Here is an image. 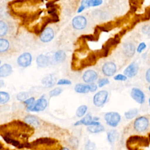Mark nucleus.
I'll return each mask as SVG.
<instances>
[{
    "instance_id": "obj_38",
    "label": "nucleus",
    "mask_w": 150,
    "mask_h": 150,
    "mask_svg": "<svg viewBox=\"0 0 150 150\" xmlns=\"http://www.w3.org/2000/svg\"><path fill=\"white\" fill-rule=\"evenodd\" d=\"M82 38L83 39H86L88 40H90V41H96V39L94 36V35H83L81 36Z\"/></svg>"
},
{
    "instance_id": "obj_13",
    "label": "nucleus",
    "mask_w": 150,
    "mask_h": 150,
    "mask_svg": "<svg viewBox=\"0 0 150 150\" xmlns=\"http://www.w3.org/2000/svg\"><path fill=\"white\" fill-rule=\"evenodd\" d=\"M123 52L127 57H132L135 52V47L132 43H125L123 45Z\"/></svg>"
},
{
    "instance_id": "obj_23",
    "label": "nucleus",
    "mask_w": 150,
    "mask_h": 150,
    "mask_svg": "<svg viewBox=\"0 0 150 150\" xmlns=\"http://www.w3.org/2000/svg\"><path fill=\"white\" fill-rule=\"evenodd\" d=\"M87 129L92 133H98L100 132H101L104 131V128L103 125H91L89 126L87 128Z\"/></svg>"
},
{
    "instance_id": "obj_24",
    "label": "nucleus",
    "mask_w": 150,
    "mask_h": 150,
    "mask_svg": "<svg viewBox=\"0 0 150 150\" xmlns=\"http://www.w3.org/2000/svg\"><path fill=\"white\" fill-rule=\"evenodd\" d=\"M87 110V106L86 105H81L76 110V116L78 117H83Z\"/></svg>"
},
{
    "instance_id": "obj_16",
    "label": "nucleus",
    "mask_w": 150,
    "mask_h": 150,
    "mask_svg": "<svg viewBox=\"0 0 150 150\" xmlns=\"http://www.w3.org/2000/svg\"><path fill=\"white\" fill-rule=\"evenodd\" d=\"M12 72V67L9 64H4L0 67V76L5 77L9 76Z\"/></svg>"
},
{
    "instance_id": "obj_33",
    "label": "nucleus",
    "mask_w": 150,
    "mask_h": 150,
    "mask_svg": "<svg viewBox=\"0 0 150 150\" xmlns=\"http://www.w3.org/2000/svg\"><path fill=\"white\" fill-rule=\"evenodd\" d=\"M110 83V81L108 80V79L106 78H103V79H100L98 80L97 81V84H98V86L99 87H102L103 86H104L106 84H108Z\"/></svg>"
},
{
    "instance_id": "obj_32",
    "label": "nucleus",
    "mask_w": 150,
    "mask_h": 150,
    "mask_svg": "<svg viewBox=\"0 0 150 150\" xmlns=\"http://www.w3.org/2000/svg\"><path fill=\"white\" fill-rule=\"evenodd\" d=\"M103 3V1L101 0H88L87 5L88 7L91 6H97L100 5Z\"/></svg>"
},
{
    "instance_id": "obj_36",
    "label": "nucleus",
    "mask_w": 150,
    "mask_h": 150,
    "mask_svg": "<svg viewBox=\"0 0 150 150\" xmlns=\"http://www.w3.org/2000/svg\"><path fill=\"white\" fill-rule=\"evenodd\" d=\"M127 77L126 76L121 74H118L116 76H114V79L115 80H117V81H125L127 80Z\"/></svg>"
},
{
    "instance_id": "obj_8",
    "label": "nucleus",
    "mask_w": 150,
    "mask_h": 150,
    "mask_svg": "<svg viewBox=\"0 0 150 150\" xmlns=\"http://www.w3.org/2000/svg\"><path fill=\"white\" fill-rule=\"evenodd\" d=\"M131 97L138 103L142 104L145 101L144 93L139 88H133L131 91Z\"/></svg>"
},
{
    "instance_id": "obj_10",
    "label": "nucleus",
    "mask_w": 150,
    "mask_h": 150,
    "mask_svg": "<svg viewBox=\"0 0 150 150\" xmlns=\"http://www.w3.org/2000/svg\"><path fill=\"white\" fill-rule=\"evenodd\" d=\"M47 105V101L43 97L39 98L35 103L31 110V111L39 112L41 111H43Z\"/></svg>"
},
{
    "instance_id": "obj_44",
    "label": "nucleus",
    "mask_w": 150,
    "mask_h": 150,
    "mask_svg": "<svg viewBox=\"0 0 150 150\" xmlns=\"http://www.w3.org/2000/svg\"><path fill=\"white\" fill-rule=\"evenodd\" d=\"M0 82H1V87H2V86H3V83H3V81H2V80H1V81H0Z\"/></svg>"
},
{
    "instance_id": "obj_20",
    "label": "nucleus",
    "mask_w": 150,
    "mask_h": 150,
    "mask_svg": "<svg viewBox=\"0 0 150 150\" xmlns=\"http://www.w3.org/2000/svg\"><path fill=\"white\" fill-rule=\"evenodd\" d=\"M66 57V54L65 52L62 50H57V52H55L54 54V59L57 63L63 62L65 60Z\"/></svg>"
},
{
    "instance_id": "obj_6",
    "label": "nucleus",
    "mask_w": 150,
    "mask_h": 150,
    "mask_svg": "<svg viewBox=\"0 0 150 150\" xmlns=\"http://www.w3.org/2000/svg\"><path fill=\"white\" fill-rule=\"evenodd\" d=\"M117 70V67L112 62H108L105 63L102 67V71L106 76H111L114 75Z\"/></svg>"
},
{
    "instance_id": "obj_30",
    "label": "nucleus",
    "mask_w": 150,
    "mask_h": 150,
    "mask_svg": "<svg viewBox=\"0 0 150 150\" xmlns=\"http://www.w3.org/2000/svg\"><path fill=\"white\" fill-rule=\"evenodd\" d=\"M28 97H29V93L26 91L20 92L16 95V98L18 100L22 101H25V100L28 99Z\"/></svg>"
},
{
    "instance_id": "obj_12",
    "label": "nucleus",
    "mask_w": 150,
    "mask_h": 150,
    "mask_svg": "<svg viewBox=\"0 0 150 150\" xmlns=\"http://www.w3.org/2000/svg\"><path fill=\"white\" fill-rule=\"evenodd\" d=\"M80 124H84V125H90V126L100 125V122L92 120V117H91L90 114H87L81 120H80V121H77L74 124V125H80Z\"/></svg>"
},
{
    "instance_id": "obj_39",
    "label": "nucleus",
    "mask_w": 150,
    "mask_h": 150,
    "mask_svg": "<svg viewBox=\"0 0 150 150\" xmlns=\"http://www.w3.org/2000/svg\"><path fill=\"white\" fill-rule=\"evenodd\" d=\"M145 47H146V45H145V43H144V42H142V43H141L138 45L137 50V52H138V53H141L143 50H144V49H145Z\"/></svg>"
},
{
    "instance_id": "obj_15",
    "label": "nucleus",
    "mask_w": 150,
    "mask_h": 150,
    "mask_svg": "<svg viewBox=\"0 0 150 150\" xmlns=\"http://www.w3.org/2000/svg\"><path fill=\"white\" fill-rule=\"evenodd\" d=\"M56 78L53 74H48L44 77L42 80V83L46 87H51L54 85Z\"/></svg>"
},
{
    "instance_id": "obj_22",
    "label": "nucleus",
    "mask_w": 150,
    "mask_h": 150,
    "mask_svg": "<svg viewBox=\"0 0 150 150\" xmlns=\"http://www.w3.org/2000/svg\"><path fill=\"white\" fill-rule=\"evenodd\" d=\"M9 47V43L6 39H0V52L3 53L6 52Z\"/></svg>"
},
{
    "instance_id": "obj_11",
    "label": "nucleus",
    "mask_w": 150,
    "mask_h": 150,
    "mask_svg": "<svg viewBox=\"0 0 150 150\" xmlns=\"http://www.w3.org/2000/svg\"><path fill=\"white\" fill-rule=\"evenodd\" d=\"M138 65L137 63L133 62L131 63L124 71V75L128 77H133L138 71Z\"/></svg>"
},
{
    "instance_id": "obj_43",
    "label": "nucleus",
    "mask_w": 150,
    "mask_h": 150,
    "mask_svg": "<svg viewBox=\"0 0 150 150\" xmlns=\"http://www.w3.org/2000/svg\"><path fill=\"white\" fill-rule=\"evenodd\" d=\"M61 150H69L68 148H63Z\"/></svg>"
},
{
    "instance_id": "obj_17",
    "label": "nucleus",
    "mask_w": 150,
    "mask_h": 150,
    "mask_svg": "<svg viewBox=\"0 0 150 150\" xmlns=\"http://www.w3.org/2000/svg\"><path fill=\"white\" fill-rule=\"evenodd\" d=\"M55 142H56V141L53 139L49 138H41L33 141L32 144V145L36 146L40 144H46L47 145H51L54 144Z\"/></svg>"
},
{
    "instance_id": "obj_3",
    "label": "nucleus",
    "mask_w": 150,
    "mask_h": 150,
    "mask_svg": "<svg viewBox=\"0 0 150 150\" xmlns=\"http://www.w3.org/2000/svg\"><path fill=\"white\" fill-rule=\"evenodd\" d=\"M108 93L105 90H101L97 92L93 97V104L96 107L103 106L107 100Z\"/></svg>"
},
{
    "instance_id": "obj_4",
    "label": "nucleus",
    "mask_w": 150,
    "mask_h": 150,
    "mask_svg": "<svg viewBox=\"0 0 150 150\" xmlns=\"http://www.w3.org/2000/svg\"><path fill=\"white\" fill-rule=\"evenodd\" d=\"M86 25L87 19L83 16H76L72 20V26L75 29L82 30L86 28Z\"/></svg>"
},
{
    "instance_id": "obj_37",
    "label": "nucleus",
    "mask_w": 150,
    "mask_h": 150,
    "mask_svg": "<svg viewBox=\"0 0 150 150\" xmlns=\"http://www.w3.org/2000/svg\"><path fill=\"white\" fill-rule=\"evenodd\" d=\"M142 31L144 34H150V25H145L142 28Z\"/></svg>"
},
{
    "instance_id": "obj_25",
    "label": "nucleus",
    "mask_w": 150,
    "mask_h": 150,
    "mask_svg": "<svg viewBox=\"0 0 150 150\" xmlns=\"http://www.w3.org/2000/svg\"><path fill=\"white\" fill-rule=\"evenodd\" d=\"M10 99L9 94L5 91H0V103L1 104L7 103Z\"/></svg>"
},
{
    "instance_id": "obj_27",
    "label": "nucleus",
    "mask_w": 150,
    "mask_h": 150,
    "mask_svg": "<svg viewBox=\"0 0 150 150\" xmlns=\"http://www.w3.org/2000/svg\"><path fill=\"white\" fill-rule=\"evenodd\" d=\"M138 110L136 108L129 110V111L125 112L124 115L127 119H132L135 117L138 114Z\"/></svg>"
},
{
    "instance_id": "obj_31",
    "label": "nucleus",
    "mask_w": 150,
    "mask_h": 150,
    "mask_svg": "<svg viewBox=\"0 0 150 150\" xmlns=\"http://www.w3.org/2000/svg\"><path fill=\"white\" fill-rule=\"evenodd\" d=\"M62 91H63V90L62 88L57 87V88H55L50 90L49 93V95L50 97L57 96L60 95L62 93Z\"/></svg>"
},
{
    "instance_id": "obj_45",
    "label": "nucleus",
    "mask_w": 150,
    "mask_h": 150,
    "mask_svg": "<svg viewBox=\"0 0 150 150\" xmlns=\"http://www.w3.org/2000/svg\"><path fill=\"white\" fill-rule=\"evenodd\" d=\"M149 105H150V98H149Z\"/></svg>"
},
{
    "instance_id": "obj_1",
    "label": "nucleus",
    "mask_w": 150,
    "mask_h": 150,
    "mask_svg": "<svg viewBox=\"0 0 150 150\" xmlns=\"http://www.w3.org/2000/svg\"><path fill=\"white\" fill-rule=\"evenodd\" d=\"M149 125V120L144 116H141L136 118L133 124L134 130L139 133H142L146 131L148 129Z\"/></svg>"
},
{
    "instance_id": "obj_18",
    "label": "nucleus",
    "mask_w": 150,
    "mask_h": 150,
    "mask_svg": "<svg viewBox=\"0 0 150 150\" xmlns=\"http://www.w3.org/2000/svg\"><path fill=\"white\" fill-rule=\"evenodd\" d=\"M24 121L27 124L31 125L35 127H37L39 125V122L38 119L36 117L32 115H28L26 116L24 118Z\"/></svg>"
},
{
    "instance_id": "obj_46",
    "label": "nucleus",
    "mask_w": 150,
    "mask_h": 150,
    "mask_svg": "<svg viewBox=\"0 0 150 150\" xmlns=\"http://www.w3.org/2000/svg\"><path fill=\"white\" fill-rule=\"evenodd\" d=\"M149 91H150V87H149Z\"/></svg>"
},
{
    "instance_id": "obj_34",
    "label": "nucleus",
    "mask_w": 150,
    "mask_h": 150,
    "mask_svg": "<svg viewBox=\"0 0 150 150\" xmlns=\"http://www.w3.org/2000/svg\"><path fill=\"white\" fill-rule=\"evenodd\" d=\"M87 2L88 0H83L81 2V5L80 6V7L79 8L78 10H77V12L78 13H80L81 12L83 11H84L86 8H88V5H87Z\"/></svg>"
},
{
    "instance_id": "obj_29",
    "label": "nucleus",
    "mask_w": 150,
    "mask_h": 150,
    "mask_svg": "<svg viewBox=\"0 0 150 150\" xmlns=\"http://www.w3.org/2000/svg\"><path fill=\"white\" fill-rule=\"evenodd\" d=\"M8 28L5 22L3 21H0V36L2 37L5 35L8 32Z\"/></svg>"
},
{
    "instance_id": "obj_5",
    "label": "nucleus",
    "mask_w": 150,
    "mask_h": 150,
    "mask_svg": "<svg viewBox=\"0 0 150 150\" xmlns=\"http://www.w3.org/2000/svg\"><path fill=\"white\" fill-rule=\"evenodd\" d=\"M32 59V58L30 53L29 52H25L18 57L17 63L19 66L26 67L31 64Z\"/></svg>"
},
{
    "instance_id": "obj_19",
    "label": "nucleus",
    "mask_w": 150,
    "mask_h": 150,
    "mask_svg": "<svg viewBox=\"0 0 150 150\" xmlns=\"http://www.w3.org/2000/svg\"><path fill=\"white\" fill-rule=\"evenodd\" d=\"M74 90L79 93H87L90 91V87L89 84H77L74 87Z\"/></svg>"
},
{
    "instance_id": "obj_7",
    "label": "nucleus",
    "mask_w": 150,
    "mask_h": 150,
    "mask_svg": "<svg viewBox=\"0 0 150 150\" xmlns=\"http://www.w3.org/2000/svg\"><path fill=\"white\" fill-rule=\"evenodd\" d=\"M54 36V33L50 27H46L40 35V39L44 43H47L51 41Z\"/></svg>"
},
{
    "instance_id": "obj_14",
    "label": "nucleus",
    "mask_w": 150,
    "mask_h": 150,
    "mask_svg": "<svg viewBox=\"0 0 150 150\" xmlns=\"http://www.w3.org/2000/svg\"><path fill=\"white\" fill-rule=\"evenodd\" d=\"M36 63L40 67H46L50 64V60L47 56L45 54H39L36 58Z\"/></svg>"
},
{
    "instance_id": "obj_26",
    "label": "nucleus",
    "mask_w": 150,
    "mask_h": 150,
    "mask_svg": "<svg viewBox=\"0 0 150 150\" xmlns=\"http://www.w3.org/2000/svg\"><path fill=\"white\" fill-rule=\"evenodd\" d=\"M23 103H25V104H26L27 105L26 110L28 111H31V110L35 103V100L34 97H30V98L27 99L26 100H25V101H23Z\"/></svg>"
},
{
    "instance_id": "obj_35",
    "label": "nucleus",
    "mask_w": 150,
    "mask_h": 150,
    "mask_svg": "<svg viewBox=\"0 0 150 150\" xmlns=\"http://www.w3.org/2000/svg\"><path fill=\"white\" fill-rule=\"evenodd\" d=\"M71 82L68 80V79H60L59 80V81L57 83V84L58 85H70L71 84Z\"/></svg>"
},
{
    "instance_id": "obj_28",
    "label": "nucleus",
    "mask_w": 150,
    "mask_h": 150,
    "mask_svg": "<svg viewBox=\"0 0 150 150\" xmlns=\"http://www.w3.org/2000/svg\"><path fill=\"white\" fill-rule=\"evenodd\" d=\"M117 135H118V133L116 131L113 130V131H110L107 134V138L108 141L111 144L114 143L115 139H117Z\"/></svg>"
},
{
    "instance_id": "obj_2",
    "label": "nucleus",
    "mask_w": 150,
    "mask_h": 150,
    "mask_svg": "<svg viewBox=\"0 0 150 150\" xmlns=\"http://www.w3.org/2000/svg\"><path fill=\"white\" fill-rule=\"evenodd\" d=\"M106 123L111 127H116L120 121L121 116L117 112H108L104 115Z\"/></svg>"
},
{
    "instance_id": "obj_42",
    "label": "nucleus",
    "mask_w": 150,
    "mask_h": 150,
    "mask_svg": "<svg viewBox=\"0 0 150 150\" xmlns=\"http://www.w3.org/2000/svg\"><path fill=\"white\" fill-rule=\"evenodd\" d=\"M93 121H94L97 122V121H98V120H99V118H98V117H93Z\"/></svg>"
},
{
    "instance_id": "obj_21",
    "label": "nucleus",
    "mask_w": 150,
    "mask_h": 150,
    "mask_svg": "<svg viewBox=\"0 0 150 150\" xmlns=\"http://www.w3.org/2000/svg\"><path fill=\"white\" fill-rule=\"evenodd\" d=\"M120 38L118 36V35H115V36L114 38H110L109 39L107 42L105 43L104 46L107 47L108 48L110 49L111 47H112V46H114V45H117L118 43H119L120 42Z\"/></svg>"
},
{
    "instance_id": "obj_9",
    "label": "nucleus",
    "mask_w": 150,
    "mask_h": 150,
    "mask_svg": "<svg viewBox=\"0 0 150 150\" xmlns=\"http://www.w3.org/2000/svg\"><path fill=\"white\" fill-rule=\"evenodd\" d=\"M98 77L97 72L93 70H88L86 71L83 75V80L87 83H92L96 81Z\"/></svg>"
},
{
    "instance_id": "obj_41",
    "label": "nucleus",
    "mask_w": 150,
    "mask_h": 150,
    "mask_svg": "<svg viewBox=\"0 0 150 150\" xmlns=\"http://www.w3.org/2000/svg\"><path fill=\"white\" fill-rule=\"evenodd\" d=\"M145 77H146V81L149 83H150V68L146 71V74H145Z\"/></svg>"
},
{
    "instance_id": "obj_40",
    "label": "nucleus",
    "mask_w": 150,
    "mask_h": 150,
    "mask_svg": "<svg viewBox=\"0 0 150 150\" xmlns=\"http://www.w3.org/2000/svg\"><path fill=\"white\" fill-rule=\"evenodd\" d=\"M90 85V91L91 92H94V91H96L97 89V86L95 84V83H91Z\"/></svg>"
}]
</instances>
